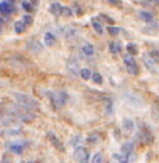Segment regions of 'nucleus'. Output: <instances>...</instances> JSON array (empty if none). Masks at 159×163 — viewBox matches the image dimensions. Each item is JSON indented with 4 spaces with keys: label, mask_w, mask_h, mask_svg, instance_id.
I'll use <instances>...</instances> for the list:
<instances>
[{
    "label": "nucleus",
    "mask_w": 159,
    "mask_h": 163,
    "mask_svg": "<svg viewBox=\"0 0 159 163\" xmlns=\"http://www.w3.org/2000/svg\"><path fill=\"white\" fill-rule=\"evenodd\" d=\"M13 98L16 99L20 105H23L27 109H34V108H39V103L38 101H35L34 98H31L29 95H25V93H13Z\"/></svg>",
    "instance_id": "obj_1"
},
{
    "label": "nucleus",
    "mask_w": 159,
    "mask_h": 163,
    "mask_svg": "<svg viewBox=\"0 0 159 163\" xmlns=\"http://www.w3.org/2000/svg\"><path fill=\"white\" fill-rule=\"evenodd\" d=\"M48 96L50 98V101L55 103L56 108H63L67 102V93L64 91H57V92H49Z\"/></svg>",
    "instance_id": "obj_2"
},
{
    "label": "nucleus",
    "mask_w": 159,
    "mask_h": 163,
    "mask_svg": "<svg viewBox=\"0 0 159 163\" xmlns=\"http://www.w3.org/2000/svg\"><path fill=\"white\" fill-rule=\"evenodd\" d=\"M123 62H124V64H126V68H127V71L131 74V75H137V74L140 73V70H138V66L135 64V60L131 57V54H130V53L126 54V56L123 57Z\"/></svg>",
    "instance_id": "obj_3"
},
{
    "label": "nucleus",
    "mask_w": 159,
    "mask_h": 163,
    "mask_svg": "<svg viewBox=\"0 0 159 163\" xmlns=\"http://www.w3.org/2000/svg\"><path fill=\"white\" fill-rule=\"evenodd\" d=\"M48 138H49V141H50V142L53 144V147L57 148L59 151H62V152H63V151H64L63 144H62V141L59 140V138L56 137V135L53 134V132H49V134H48Z\"/></svg>",
    "instance_id": "obj_4"
},
{
    "label": "nucleus",
    "mask_w": 159,
    "mask_h": 163,
    "mask_svg": "<svg viewBox=\"0 0 159 163\" xmlns=\"http://www.w3.org/2000/svg\"><path fill=\"white\" fill-rule=\"evenodd\" d=\"M43 40H45V45L46 46H53L56 42V38L53 34H50V32H48V34H45V36H43Z\"/></svg>",
    "instance_id": "obj_5"
},
{
    "label": "nucleus",
    "mask_w": 159,
    "mask_h": 163,
    "mask_svg": "<svg viewBox=\"0 0 159 163\" xmlns=\"http://www.w3.org/2000/svg\"><path fill=\"white\" fill-rule=\"evenodd\" d=\"M10 151L13 153H21L24 151V144H20V142H14L10 145Z\"/></svg>",
    "instance_id": "obj_6"
},
{
    "label": "nucleus",
    "mask_w": 159,
    "mask_h": 163,
    "mask_svg": "<svg viewBox=\"0 0 159 163\" xmlns=\"http://www.w3.org/2000/svg\"><path fill=\"white\" fill-rule=\"evenodd\" d=\"M123 128H124L126 134H131L133 130H134V123H133L131 120H124V123H123Z\"/></svg>",
    "instance_id": "obj_7"
},
{
    "label": "nucleus",
    "mask_w": 159,
    "mask_h": 163,
    "mask_svg": "<svg viewBox=\"0 0 159 163\" xmlns=\"http://www.w3.org/2000/svg\"><path fill=\"white\" fill-rule=\"evenodd\" d=\"M50 13H52L53 16H60V14H62V6L57 4V3H53V4L50 6Z\"/></svg>",
    "instance_id": "obj_8"
},
{
    "label": "nucleus",
    "mask_w": 159,
    "mask_h": 163,
    "mask_svg": "<svg viewBox=\"0 0 159 163\" xmlns=\"http://www.w3.org/2000/svg\"><path fill=\"white\" fill-rule=\"evenodd\" d=\"M82 53L85 54V56H92V54L95 53V50H94V46L92 45H84L82 46Z\"/></svg>",
    "instance_id": "obj_9"
},
{
    "label": "nucleus",
    "mask_w": 159,
    "mask_h": 163,
    "mask_svg": "<svg viewBox=\"0 0 159 163\" xmlns=\"http://www.w3.org/2000/svg\"><path fill=\"white\" fill-rule=\"evenodd\" d=\"M0 13L4 14V16H8V14L11 13V7H10V4H7V3H1V4H0Z\"/></svg>",
    "instance_id": "obj_10"
},
{
    "label": "nucleus",
    "mask_w": 159,
    "mask_h": 163,
    "mask_svg": "<svg viewBox=\"0 0 159 163\" xmlns=\"http://www.w3.org/2000/svg\"><path fill=\"white\" fill-rule=\"evenodd\" d=\"M67 67H69V71L73 75H78L80 74V70H77V63L75 62H70Z\"/></svg>",
    "instance_id": "obj_11"
},
{
    "label": "nucleus",
    "mask_w": 159,
    "mask_h": 163,
    "mask_svg": "<svg viewBox=\"0 0 159 163\" xmlns=\"http://www.w3.org/2000/svg\"><path fill=\"white\" fill-rule=\"evenodd\" d=\"M14 29H16L17 34H21V32H24L25 24L23 23V21H17V23L14 24Z\"/></svg>",
    "instance_id": "obj_12"
},
{
    "label": "nucleus",
    "mask_w": 159,
    "mask_h": 163,
    "mask_svg": "<svg viewBox=\"0 0 159 163\" xmlns=\"http://www.w3.org/2000/svg\"><path fill=\"white\" fill-rule=\"evenodd\" d=\"M109 50H110V53L117 54L120 52V45L119 43H116V42H112L110 45H109Z\"/></svg>",
    "instance_id": "obj_13"
},
{
    "label": "nucleus",
    "mask_w": 159,
    "mask_h": 163,
    "mask_svg": "<svg viewBox=\"0 0 159 163\" xmlns=\"http://www.w3.org/2000/svg\"><path fill=\"white\" fill-rule=\"evenodd\" d=\"M91 78L94 79V82H95V84H99V85L103 82V78H102V75H101L99 73H94V74L91 75Z\"/></svg>",
    "instance_id": "obj_14"
},
{
    "label": "nucleus",
    "mask_w": 159,
    "mask_h": 163,
    "mask_svg": "<svg viewBox=\"0 0 159 163\" xmlns=\"http://www.w3.org/2000/svg\"><path fill=\"white\" fill-rule=\"evenodd\" d=\"M80 75H81L82 79H89L92 74H91V71L88 70V68H82V70H80Z\"/></svg>",
    "instance_id": "obj_15"
},
{
    "label": "nucleus",
    "mask_w": 159,
    "mask_h": 163,
    "mask_svg": "<svg viewBox=\"0 0 159 163\" xmlns=\"http://www.w3.org/2000/svg\"><path fill=\"white\" fill-rule=\"evenodd\" d=\"M127 52L130 54H137L138 53V47H137L135 43H128L127 45Z\"/></svg>",
    "instance_id": "obj_16"
},
{
    "label": "nucleus",
    "mask_w": 159,
    "mask_h": 163,
    "mask_svg": "<svg viewBox=\"0 0 159 163\" xmlns=\"http://www.w3.org/2000/svg\"><path fill=\"white\" fill-rule=\"evenodd\" d=\"M140 17L143 18L144 21H147V23L152 21V14H151V13H147V11H141V13H140Z\"/></svg>",
    "instance_id": "obj_17"
},
{
    "label": "nucleus",
    "mask_w": 159,
    "mask_h": 163,
    "mask_svg": "<svg viewBox=\"0 0 159 163\" xmlns=\"http://www.w3.org/2000/svg\"><path fill=\"white\" fill-rule=\"evenodd\" d=\"M102 162H103V155H102L101 152L95 153L94 158H92V163H102Z\"/></svg>",
    "instance_id": "obj_18"
},
{
    "label": "nucleus",
    "mask_w": 159,
    "mask_h": 163,
    "mask_svg": "<svg viewBox=\"0 0 159 163\" xmlns=\"http://www.w3.org/2000/svg\"><path fill=\"white\" fill-rule=\"evenodd\" d=\"M92 27H94V29H95L98 34H103V27L98 23V21H92Z\"/></svg>",
    "instance_id": "obj_19"
},
{
    "label": "nucleus",
    "mask_w": 159,
    "mask_h": 163,
    "mask_svg": "<svg viewBox=\"0 0 159 163\" xmlns=\"http://www.w3.org/2000/svg\"><path fill=\"white\" fill-rule=\"evenodd\" d=\"M149 56H151V59L155 63H159V52H156V50H152L151 53H149Z\"/></svg>",
    "instance_id": "obj_20"
},
{
    "label": "nucleus",
    "mask_w": 159,
    "mask_h": 163,
    "mask_svg": "<svg viewBox=\"0 0 159 163\" xmlns=\"http://www.w3.org/2000/svg\"><path fill=\"white\" fill-rule=\"evenodd\" d=\"M62 14L66 17H70V16H73V11L69 7H62Z\"/></svg>",
    "instance_id": "obj_21"
},
{
    "label": "nucleus",
    "mask_w": 159,
    "mask_h": 163,
    "mask_svg": "<svg viewBox=\"0 0 159 163\" xmlns=\"http://www.w3.org/2000/svg\"><path fill=\"white\" fill-rule=\"evenodd\" d=\"M119 32H120V29L117 27H109V34L110 35H117Z\"/></svg>",
    "instance_id": "obj_22"
},
{
    "label": "nucleus",
    "mask_w": 159,
    "mask_h": 163,
    "mask_svg": "<svg viewBox=\"0 0 159 163\" xmlns=\"http://www.w3.org/2000/svg\"><path fill=\"white\" fill-rule=\"evenodd\" d=\"M88 162H89V155H88V152H85L82 155V158L80 159V163H88Z\"/></svg>",
    "instance_id": "obj_23"
},
{
    "label": "nucleus",
    "mask_w": 159,
    "mask_h": 163,
    "mask_svg": "<svg viewBox=\"0 0 159 163\" xmlns=\"http://www.w3.org/2000/svg\"><path fill=\"white\" fill-rule=\"evenodd\" d=\"M23 23H24L25 25H29V24L32 23L31 16H24V18H23Z\"/></svg>",
    "instance_id": "obj_24"
},
{
    "label": "nucleus",
    "mask_w": 159,
    "mask_h": 163,
    "mask_svg": "<svg viewBox=\"0 0 159 163\" xmlns=\"http://www.w3.org/2000/svg\"><path fill=\"white\" fill-rule=\"evenodd\" d=\"M23 7H24L27 11H31V6H29V3H27V1H24V3H23Z\"/></svg>",
    "instance_id": "obj_25"
},
{
    "label": "nucleus",
    "mask_w": 159,
    "mask_h": 163,
    "mask_svg": "<svg viewBox=\"0 0 159 163\" xmlns=\"http://www.w3.org/2000/svg\"><path fill=\"white\" fill-rule=\"evenodd\" d=\"M108 1L112 4H120V0H108Z\"/></svg>",
    "instance_id": "obj_26"
},
{
    "label": "nucleus",
    "mask_w": 159,
    "mask_h": 163,
    "mask_svg": "<svg viewBox=\"0 0 159 163\" xmlns=\"http://www.w3.org/2000/svg\"><path fill=\"white\" fill-rule=\"evenodd\" d=\"M0 163H11V162H10V159H8V158H6V156H4V158H3V160H1Z\"/></svg>",
    "instance_id": "obj_27"
},
{
    "label": "nucleus",
    "mask_w": 159,
    "mask_h": 163,
    "mask_svg": "<svg viewBox=\"0 0 159 163\" xmlns=\"http://www.w3.org/2000/svg\"><path fill=\"white\" fill-rule=\"evenodd\" d=\"M0 24H1V21H0Z\"/></svg>",
    "instance_id": "obj_28"
}]
</instances>
